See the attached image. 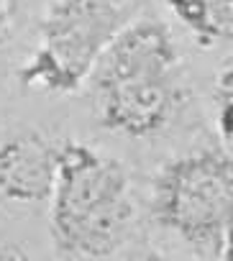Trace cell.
<instances>
[{
    "label": "cell",
    "instance_id": "cell-2",
    "mask_svg": "<svg viewBox=\"0 0 233 261\" xmlns=\"http://www.w3.org/2000/svg\"><path fill=\"white\" fill-rule=\"evenodd\" d=\"M146 220L202 261H228L233 241V151L195 144L164 159L149 179Z\"/></svg>",
    "mask_w": 233,
    "mask_h": 261
},
{
    "label": "cell",
    "instance_id": "cell-6",
    "mask_svg": "<svg viewBox=\"0 0 233 261\" xmlns=\"http://www.w3.org/2000/svg\"><path fill=\"white\" fill-rule=\"evenodd\" d=\"M182 69V51L172 29L157 16H134L100 51L87 74V87L134 74Z\"/></svg>",
    "mask_w": 233,
    "mask_h": 261
},
{
    "label": "cell",
    "instance_id": "cell-11",
    "mask_svg": "<svg viewBox=\"0 0 233 261\" xmlns=\"http://www.w3.org/2000/svg\"><path fill=\"white\" fill-rule=\"evenodd\" d=\"M39 3H49V0H8V6H11V16L16 18L23 8H31V6H39Z\"/></svg>",
    "mask_w": 233,
    "mask_h": 261
},
{
    "label": "cell",
    "instance_id": "cell-7",
    "mask_svg": "<svg viewBox=\"0 0 233 261\" xmlns=\"http://www.w3.org/2000/svg\"><path fill=\"white\" fill-rule=\"evenodd\" d=\"M169 13L190 31L202 49L230 46L233 0H164Z\"/></svg>",
    "mask_w": 233,
    "mask_h": 261
},
{
    "label": "cell",
    "instance_id": "cell-3",
    "mask_svg": "<svg viewBox=\"0 0 233 261\" xmlns=\"http://www.w3.org/2000/svg\"><path fill=\"white\" fill-rule=\"evenodd\" d=\"M139 11L136 0H49L39 16V41L21 62V87L74 95L100 51Z\"/></svg>",
    "mask_w": 233,
    "mask_h": 261
},
{
    "label": "cell",
    "instance_id": "cell-5",
    "mask_svg": "<svg viewBox=\"0 0 233 261\" xmlns=\"http://www.w3.org/2000/svg\"><path fill=\"white\" fill-rule=\"evenodd\" d=\"M59 139L41 128L18 125L0 136V200L11 207L49 202L57 177Z\"/></svg>",
    "mask_w": 233,
    "mask_h": 261
},
{
    "label": "cell",
    "instance_id": "cell-4",
    "mask_svg": "<svg viewBox=\"0 0 233 261\" xmlns=\"http://www.w3.org/2000/svg\"><path fill=\"white\" fill-rule=\"evenodd\" d=\"M95 123L105 134L128 141H151L185 115L190 105V87L182 69L134 74L113 82L92 85Z\"/></svg>",
    "mask_w": 233,
    "mask_h": 261
},
{
    "label": "cell",
    "instance_id": "cell-8",
    "mask_svg": "<svg viewBox=\"0 0 233 261\" xmlns=\"http://www.w3.org/2000/svg\"><path fill=\"white\" fill-rule=\"evenodd\" d=\"M213 136L218 144L233 151V67L230 59L223 62L213 80Z\"/></svg>",
    "mask_w": 233,
    "mask_h": 261
},
{
    "label": "cell",
    "instance_id": "cell-10",
    "mask_svg": "<svg viewBox=\"0 0 233 261\" xmlns=\"http://www.w3.org/2000/svg\"><path fill=\"white\" fill-rule=\"evenodd\" d=\"M29 251L18 246V241H6V238H0V261H6V258H26Z\"/></svg>",
    "mask_w": 233,
    "mask_h": 261
},
{
    "label": "cell",
    "instance_id": "cell-9",
    "mask_svg": "<svg viewBox=\"0 0 233 261\" xmlns=\"http://www.w3.org/2000/svg\"><path fill=\"white\" fill-rule=\"evenodd\" d=\"M11 26H13L11 6H8V0H0V49H3L11 39Z\"/></svg>",
    "mask_w": 233,
    "mask_h": 261
},
{
    "label": "cell",
    "instance_id": "cell-1",
    "mask_svg": "<svg viewBox=\"0 0 233 261\" xmlns=\"http://www.w3.org/2000/svg\"><path fill=\"white\" fill-rule=\"evenodd\" d=\"M46 205L49 238L59 258H110L139 236V200L128 167L80 139L59 141Z\"/></svg>",
    "mask_w": 233,
    "mask_h": 261
}]
</instances>
